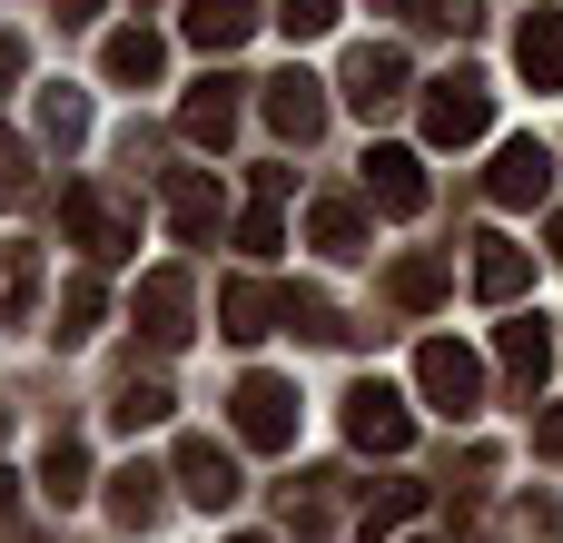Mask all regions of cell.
I'll return each instance as SVG.
<instances>
[{"mask_svg": "<svg viewBox=\"0 0 563 543\" xmlns=\"http://www.w3.org/2000/svg\"><path fill=\"white\" fill-rule=\"evenodd\" d=\"M534 455H544V465H563V406H554V415H534Z\"/></svg>", "mask_w": 563, "mask_h": 543, "instance_id": "33", "label": "cell"}, {"mask_svg": "<svg viewBox=\"0 0 563 543\" xmlns=\"http://www.w3.org/2000/svg\"><path fill=\"white\" fill-rule=\"evenodd\" d=\"M40 495H49V505H79V495H89V455H79L69 435H49V455H40Z\"/></svg>", "mask_w": 563, "mask_h": 543, "instance_id": "21", "label": "cell"}, {"mask_svg": "<svg viewBox=\"0 0 563 543\" xmlns=\"http://www.w3.org/2000/svg\"><path fill=\"white\" fill-rule=\"evenodd\" d=\"M129 317H139L148 346H188V277H178V267L139 277V307H129Z\"/></svg>", "mask_w": 563, "mask_h": 543, "instance_id": "10", "label": "cell"}, {"mask_svg": "<svg viewBox=\"0 0 563 543\" xmlns=\"http://www.w3.org/2000/svg\"><path fill=\"white\" fill-rule=\"evenodd\" d=\"M178 485H188V505H238V455L218 445V435H178Z\"/></svg>", "mask_w": 563, "mask_h": 543, "instance_id": "8", "label": "cell"}, {"mask_svg": "<svg viewBox=\"0 0 563 543\" xmlns=\"http://www.w3.org/2000/svg\"><path fill=\"white\" fill-rule=\"evenodd\" d=\"M485 188H495V208H544V198H554V148H544V138H505Z\"/></svg>", "mask_w": 563, "mask_h": 543, "instance_id": "5", "label": "cell"}, {"mask_svg": "<svg viewBox=\"0 0 563 543\" xmlns=\"http://www.w3.org/2000/svg\"><path fill=\"white\" fill-rule=\"evenodd\" d=\"M238 543H267V534H238Z\"/></svg>", "mask_w": 563, "mask_h": 543, "instance_id": "37", "label": "cell"}, {"mask_svg": "<svg viewBox=\"0 0 563 543\" xmlns=\"http://www.w3.org/2000/svg\"><path fill=\"white\" fill-rule=\"evenodd\" d=\"M99 69H109L119 89H148V79L168 69V40H158V30H109V49H99Z\"/></svg>", "mask_w": 563, "mask_h": 543, "instance_id": "17", "label": "cell"}, {"mask_svg": "<svg viewBox=\"0 0 563 543\" xmlns=\"http://www.w3.org/2000/svg\"><path fill=\"white\" fill-rule=\"evenodd\" d=\"M228 406H238V435H247L257 455H287V445H297V386H277V376H247Z\"/></svg>", "mask_w": 563, "mask_h": 543, "instance_id": "3", "label": "cell"}, {"mask_svg": "<svg viewBox=\"0 0 563 543\" xmlns=\"http://www.w3.org/2000/svg\"><path fill=\"white\" fill-rule=\"evenodd\" d=\"M554 257H563V208H554Z\"/></svg>", "mask_w": 563, "mask_h": 543, "instance_id": "36", "label": "cell"}, {"mask_svg": "<svg viewBox=\"0 0 563 543\" xmlns=\"http://www.w3.org/2000/svg\"><path fill=\"white\" fill-rule=\"evenodd\" d=\"M346 435H356L366 455H406V435H416V415H406V396H396L386 376H366V386L346 396Z\"/></svg>", "mask_w": 563, "mask_h": 543, "instance_id": "4", "label": "cell"}, {"mask_svg": "<svg viewBox=\"0 0 563 543\" xmlns=\"http://www.w3.org/2000/svg\"><path fill=\"white\" fill-rule=\"evenodd\" d=\"M277 317H287V287H267V277H228V297H218V326H228L238 346H257Z\"/></svg>", "mask_w": 563, "mask_h": 543, "instance_id": "13", "label": "cell"}, {"mask_svg": "<svg viewBox=\"0 0 563 543\" xmlns=\"http://www.w3.org/2000/svg\"><path fill=\"white\" fill-rule=\"evenodd\" d=\"M485 119H495V89H485L475 69H445V79H426V138H435V148H465V138H485Z\"/></svg>", "mask_w": 563, "mask_h": 543, "instance_id": "1", "label": "cell"}, {"mask_svg": "<svg viewBox=\"0 0 563 543\" xmlns=\"http://www.w3.org/2000/svg\"><path fill=\"white\" fill-rule=\"evenodd\" d=\"M445 277H455L445 257H406V267H396V307H435V297H445Z\"/></svg>", "mask_w": 563, "mask_h": 543, "instance_id": "25", "label": "cell"}, {"mask_svg": "<svg viewBox=\"0 0 563 543\" xmlns=\"http://www.w3.org/2000/svg\"><path fill=\"white\" fill-rule=\"evenodd\" d=\"M267 129H277V138H297V148H307V138H317V129H327V89H317V79H307V69H277V79H267Z\"/></svg>", "mask_w": 563, "mask_h": 543, "instance_id": "9", "label": "cell"}, {"mask_svg": "<svg viewBox=\"0 0 563 543\" xmlns=\"http://www.w3.org/2000/svg\"><path fill=\"white\" fill-rule=\"evenodd\" d=\"M30 297H40V247H0V317H30Z\"/></svg>", "mask_w": 563, "mask_h": 543, "instance_id": "22", "label": "cell"}, {"mask_svg": "<svg viewBox=\"0 0 563 543\" xmlns=\"http://www.w3.org/2000/svg\"><path fill=\"white\" fill-rule=\"evenodd\" d=\"M10 79H20V40L0 30V89H10Z\"/></svg>", "mask_w": 563, "mask_h": 543, "instance_id": "35", "label": "cell"}, {"mask_svg": "<svg viewBox=\"0 0 563 543\" xmlns=\"http://www.w3.org/2000/svg\"><path fill=\"white\" fill-rule=\"evenodd\" d=\"M168 228H178V237H208V228H218V188H208L198 168L168 178Z\"/></svg>", "mask_w": 563, "mask_h": 543, "instance_id": "20", "label": "cell"}, {"mask_svg": "<svg viewBox=\"0 0 563 543\" xmlns=\"http://www.w3.org/2000/svg\"><path fill=\"white\" fill-rule=\"evenodd\" d=\"M426 30H475V0H416Z\"/></svg>", "mask_w": 563, "mask_h": 543, "instance_id": "31", "label": "cell"}, {"mask_svg": "<svg viewBox=\"0 0 563 543\" xmlns=\"http://www.w3.org/2000/svg\"><path fill=\"white\" fill-rule=\"evenodd\" d=\"M178 129H188L198 148H228V129H238V79H198V89L178 99Z\"/></svg>", "mask_w": 563, "mask_h": 543, "instance_id": "16", "label": "cell"}, {"mask_svg": "<svg viewBox=\"0 0 563 543\" xmlns=\"http://www.w3.org/2000/svg\"><path fill=\"white\" fill-rule=\"evenodd\" d=\"M10 514H20V475L0 465V524H10Z\"/></svg>", "mask_w": 563, "mask_h": 543, "instance_id": "34", "label": "cell"}, {"mask_svg": "<svg viewBox=\"0 0 563 543\" xmlns=\"http://www.w3.org/2000/svg\"><path fill=\"white\" fill-rule=\"evenodd\" d=\"M366 198H376L386 218H416V208H426V168H416V148H366Z\"/></svg>", "mask_w": 563, "mask_h": 543, "instance_id": "11", "label": "cell"}, {"mask_svg": "<svg viewBox=\"0 0 563 543\" xmlns=\"http://www.w3.org/2000/svg\"><path fill=\"white\" fill-rule=\"evenodd\" d=\"M495 356H505V386H515V396H534V386L554 376V336H544V317H515V326L495 336Z\"/></svg>", "mask_w": 563, "mask_h": 543, "instance_id": "14", "label": "cell"}, {"mask_svg": "<svg viewBox=\"0 0 563 543\" xmlns=\"http://www.w3.org/2000/svg\"><path fill=\"white\" fill-rule=\"evenodd\" d=\"M277 237H287V218H277V208L257 198V208L238 218V247H247V257H277Z\"/></svg>", "mask_w": 563, "mask_h": 543, "instance_id": "29", "label": "cell"}, {"mask_svg": "<svg viewBox=\"0 0 563 543\" xmlns=\"http://www.w3.org/2000/svg\"><path fill=\"white\" fill-rule=\"evenodd\" d=\"M59 218H69V237H79L89 257H129V247H139V228H129V208H109L99 188H69V198H59Z\"/></svg>", "mask_w": 563, "mask_h": 543, "instance_id": "7", "label": "cell"}, {"mask_svg": "<svg viewBox=\"0 0 563 543\" xmlns=\"http://www.w3.org/2000/svg\"><path fill=\"white\" fill-rule=\"evenodd\" d=\"M406 543H426V534H406Z\"/></svg>", "mask_w": 563, "mask_h": 543, "instance_id": "38", "label": "cell"}, {"mask_svg": "<svg viewBox=\"0 0 563 543\" xmlns=\"http://www.w3.org/2000/svg\"><path fill=\"white\" fill-rule=\"evenodd\" d=\"M534 287V247H515V237H475V297L485 307H515Z\"/></svg>", "mask_w": 563, "mask_h": 543, "instance_id": "12", "label": "cell"}, {"mask_svg": "<svg viewBox=\"0 0 563 543\" xmlns=\"http://www.w3.org/2000/svg\"><path fill=\"white\" fill-rule=\"evenodd\" d=\"M416 386H426V406L445 415V425H465L475 406H485V366L455 346V336H435V346H416Z\"/></svg>", "mask_w": 563, "mask_h": 543, "instance_id": "2", "label": "cell"}, {"mask_svg": "<svg viewBox=\"0 0 563 543\" xmlns=\"http://www.w3.org/2000/svg\"><path fill=\"white\" fill-rule=\"evenodd\" d=\"M99 326V277H69L59 287V336H89Z\"/></svg>", "mask_w": 563, "mask_h": 543, "instance_id": "28", "label": "cell"}, {"mask_svg": "<svg viewBox=\"0 0 563 543\" xmlns=\"http://www.w3.org/2000/svg\"><path fill=\"white\" fill-rule=\"evenodd\" d=\"M20 188H30V148L0 129V198H20Z\"/></svg>", "mask_w": 563, "mask_h": 543, "instance_id": "32", "label": "cell"}, {"mask_svg": "<svg viewBox=\"0 0 563 543\" xmlns=\"http://www.w3.org/2000/svg\"><path fill=\"white\" fill-rule=\"evenodd\" d=\"M198 49H238L247 30H257V0H188V20H178Z\"/></svg>", "mask_w": 563, "mask_h": 543, "instance_id": "18", "label": "cell"}, {"mask_svg": "<svg viewBox=\"0 0 563 543\" xmlns=\"http://www.w3.org/2000/svg\"><path fill=\"white\" fill-rule=\"evenodd\" d=\"M416 505H426V495H416V485H386V495H376V505H366V543L406 534V524H416Z\"/></svg>", "mask_w": 563, "mask_h": 543, "instance_id": "27", "label": "cell"}, {"mask_svg": "<svg viewBox=\"0 0 563 543\" xmlns=\"http://www.w3.org/2000/svg\"><path fill=\"white\" fill-rule=\"evenodd\" d=\"M148 485H158V475H139V465L109 475V514H119V524H158V495H148Z\"/></svg>", "mask_w": 563, "mask_h": 543, "instance_id": "26", "label": "cell"}, {"mask_svg": "<svg viewBox=\"0 0 563 543\" xmlns=\"http://www.w3.org/2000/svg\"><path fill=\"white\" fill-rule=\"evenodd\" d=\"M158 415H168V386H158V376H129V386H119V406H109V425H129V435H139V425H158Z\"/></svg>", "mask_w": 563, "mask_h": 543, "instance_id": "23", "label": "cell"}, {"mask_svg": "<svg viewBox=\"0 0 563 543\" xmlns=\"http://www.w3.org/2000/svg\"><path fill=\"white\" fill-rule=\"evenodd\" d=\"M406 99V49H386V40H366V49H346V109H396Z\"/></svg>", "mask_w": 563, "mask_h": 543, "instance_id": "6", "label": "cell"}, {"mask_svg": "<svg viewBox=\"0 0 563 543\" xmlns=\"http://www.w3.org/2000/svg\"><path fill=\"white\" fill-rule=\"evenodd\" d=\"M515 69H525L534 89H563V10H525V30H515Z\"/></svg>", "mask_w": 563, "mask_h": 543, "instance_id": "15", "label": "cell"}, {"mask_svg": "<svg viewBox=\"0 0 563 543\" xmlns=\"http://www.w3.org/2000/svg\"><path fill=\"white\" fill-rule=\"evenodd\" d=\"M40 138H59V148L89 138V99H79V89H49V99H40Z\"/></svg>", "mask_w": 563, "mask_h": 543, "instance_id": "24", "label": "cell"}, {"mask_svg": "<svg viewBox=\"0 0 563 543\" xmlns=\"http://www.w3.org/2000/svg\"><path fill=\"white\" fill-rule=\"evenodd\" d=\"M307 237H317L327 257H366V208H356V198H317V208H307Z\"/></svg>", "mask_w": 563, "mask_h": 543, "instance_id": "19", "label": "cell"}, {"mask_svg": "<svg viewBox=\"0 0 563 543\" xmlns=\"http://www.w3.org/2000/svg\"><path fill=\"white\" fill-rule=\"evenodd\" d=\"M277 20H287V40H327L336 30V0H277Z\"/></svg>", "mask_w": 563, "mask_h": 543, "instance_id": "30", "label": "cell"}]
</instances>
